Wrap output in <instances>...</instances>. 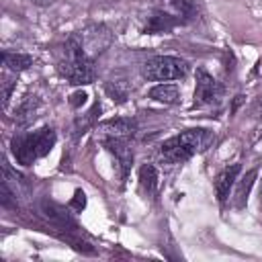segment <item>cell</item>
<instances>
[{"instance_id":"cell-1","label":"cell","mask_w":262,"mask_h":262,"mask_svg":"<svg viewBox=\"0 0 262 262\" xmlns=\"http://www.w3.org/2000/svg\"><path fill=\"white\" fill-rule=\"evenodd\" d=\"M57 68H59L61 76L70 84H74V86L90 84V82H94V76H96V72H94V59L88 57L82 51V47H80V43L76 41L74 35L66 41V45L61 49V55L57 59Z\"/></svg>"},{"instance_id":"cell-2","label":"cell","mask_w":262,"mask_h":262,"mask_svg":"<svg viewBox=\"0 0 262 262\" xmlns=\"http://www.w3.org/2000/svg\"><path fill=\"white\" fill-rule=\"evenodd\" d=\"M55 139H57L55 131L51 127H43L39 131L14 137L12 139V154H14L18 164L31 166L35 160H39L51 151V147L55 145Z\"/></svg>"},{"instance_id":"cell-3","label":"cell","mask_w":262,"mask_h":262,"mask_svg":"<svg viewBox=\"0 0 262 262\" xmlns=\"http://www.w3.org/2000/svg\"><path fill=\"white\" fill-rule=\"evenodd\" d=\"M207 131L205 129H186L170 139H166L160 147V156L168 164H180L188 160L199 147L205 145Z\"/></svg>"},{"instance_id":"cell-4","label":"cell","mask_w":262,"mask_h":262,"mask_svg":"<svg viewBox=\"0 0 262 262\" xmlns=\"http://www.w3.org/2000/svg\"><path fill=\"white\" fill-rule=\"evenodd\" d=\"M188 72V66L184 59L174 55H156L143 63V76L151 82H168V80H180Z\"/></svg>"},{"instance_id":"cell-5","label":"cell","mask_w":262,"mask_h":262,"mask_svg":"<svg viewBox=\"0 0 262 262\" xmlns=\"http://www.w3.org/2000/svg\"><path fill=\"white\" fill-rule=\"evenodd\" d=\"M74 37H76V41L80 43L82 51H84L88 57H92V59H94V55L102 53V51L111 45V41H113L111 31H108L106 27H102V25L88 27V29L76 33Z\"/></svg>"},{"instance_id":"cell-6","label":"cell","mask_w":262,"mask_h":262,"mask_svg":"<svg viewBox=\"0 0 262 262\" xmlns=\"http://www.w3.org/2000/svg\"><path fill=\"white\" fill-rule=\"evenodd\" d=\"M219 94H221V88H219L217 80L205 68H199L196 70V86H194V106L211 104L213 100L219 98Z\"/></svg>"},{"instance_id":"cell-7","label":"cell","mask_w":262,"mask_h":262,"mask_svg":"<svg viewBox=\"0 0 262 262\" xmlns=\"http://www.w3.org/2000/svg\"><path fill=\"white\" fill-rule=\"evenodd\" d=\"M104 145H106L108 151L117 158V162H119V166H121V170H123V176H127V172H129V168H131V162H133V151H131L127 139H123V137H108V139L104 141Z\"/></svg>"},{"instance_id":"cell-8","label":"cell","mask_w":262,"mask_h":262,"mask_svg":"<svg viewBox=\"0 0 262 262\" xmlns=\"http://www.w3.org/2000/svg\"><path fill=\"white\" fill-rule=\"evenodd\" d=\"M176 25H180V20H178L174 14L166 12L164 8H158V10H154V12L147 16L145 33H168V31H172Z\"/></svg>"},{"instance_id":"cell-9","label":"cell","mask_w":262,"mask_h":262,"mask_svg":"<svg viewBox=\"0 0 262 262\" xmlns=\"http://www.w3.org/2000/svg\"><path fill=\"white\" fill-rule=\"evenodd\" d=\"M239 170H242L239 164H231V166L223 168V170L217 174V178H215V194H217V199H219L221 203L227 201L229 190H231V186H233V182H235Z\"/></svg>"},{"instance_id":"cell-10","label":"cell","mask_w":262,"mask_h":262,"mask_svg":"<svg viewBox=\"0 0 262 262\" xmlns=\"http://www.w3.org/2000/svg\"><path fill=\"white\" fill-rule=\"evenodd\" d=\"M98 129L108 137H123L127 139L135 131V123L131 119H108L98 125Z\"/></svg>"},{"instance_id":"cell-11","label":"cell","mask_w":262,"mask_h":262,"mask_svg":"<svg viewBox=\"0 0 262 262\" xmlns=\"http://www.w3.org/2000/svg\"><path fill=\"white\" fill-rule=\"evenodd\" d=\"M162 8L170 14H174L180 23L196 16V2L194 0H164Z\"/></svg>"},{"instance_id":"cell-12","label":"cell","mask_w":262,"mask_h":262,"mask_svg":"<svg viewBox=\"0 0 262 262\" xmlns=\"http://www.w3.org/2000/svg\"><path fill=\"white\" fill-rule=\"evenodd\" d=\"M256 176H258L256 170H248L246 176L239 178L237 188H235V194H233V205H235L237 209H244V207H246V203H248V194H250V190H252V186H254Z\"/></svg>"},{"instance_id":"cell-13","label":"cell","mask_w":262,"mask_h":262,"mask_svg":"<svg viewBox=\"0 0 262 262\" xmlns=\"http://www.w3.org/2000/svg\"><path fill=\"white\" fill-rule=\"evenodd\" d=\"M178 96H180V92H178L176 84H156L149 90V98L156 102H162V104H176Z\"/></svg>"},{"instance_id":"cell-14","label":"cell","mask_w":262,"mask_h":262,"mask_svg":"<svg viewBox=\"0 0 262 262\" xmlns=\"http://www.w3.org/2000/svg\"><path fill=\"white\" fill-rule=\"evenodd\" d=\"M2 61L12 72H23V70H27V68L33 66V57L27 55V53H10V51H4L2 53Z\"/></svg>"},{"instance_id":"cell-15","label":"cell","mask_w":262,"mask_h":262,"mask_svg":"<svg viewBox=\"0 0 262 262\" xmlns=\"http://www.w3.org/2000/svg\"><path fill=\"white\" fill-rule=\"evenodd\" d=\"M139 182L149 194L156 192V188H158V172H156V168L151 164H145V166L139 168Z\"/></svg>"},{"instance_id":"cell-16","label":"cell","mask_w":262,"mask_h":262,"mask_svg":"<svg viewBox=\"0 0 262 262\" xmlns=\"http://www.w3.org/2000/svg\"><path fill=\"white\" fill-rule=\"evenodd\" d=\"M84 205H86V194H84L82 190H76L74 201H72V209H74V211H82Z\"/></svg>"},{"instance_id":"cell-17","label":"cell","mask_w":262,"mask_h":262,"mask_svg":"<svg viewBox=\"0 0 262 262\" xmlns=\"http://www.w3.org/2000/svg\"><path fill=\"white\" fill-rule=\"evenodd\" d=\"M12 86H14V82H12V80H8V78H4V82H2V102H4V106L8 104V98H10V90H12Z\"/></svg>"},{"instance_id":"cell-18","label":"cell","mask_w":262,"mask_h":262,"mask_svg":"<svg viewBox=\"0 0 262 262\" xmlns=\"http://www.w3.org/2000/svg\"><path fill=\"white\" fill-rule=\"evenodd\" d=\"M86 98H88V94H86V92H76V94H72L70 104H72L74 108H78L80 104H84V102H86Z\"/></svg>"},{"instance_id":"cell-19","label":"cell","mask_w":262,"mask_h":262,"mask_svg":"<svg viewBox=\"0 0 262 262\" xmlns=\"http://www.w3.org/2000/svg\"><path fill=\"white\" fill-rule=\"evenodd\" d=\"M252 113H254L256 117H262V96L252 104Z\"/></svg>"},{"instance_id":"cell-20","label":"cell","mask_w":262,"mask_h":262,"mask_svg":"<svg viewBox=\"0 0 262 262\" xmlns=\"http://www.w3.org/2000/svg\"><path fill=\"white\" fill-rule=\"evenodd\" d=\"M33 4H37V6H51L55 0H31Z\"/></svg>"}]
</instances>
